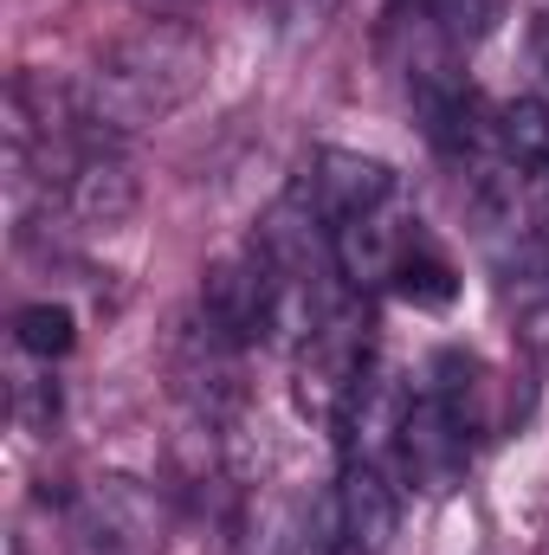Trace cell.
Segmentation results:
<instances>
[{
    "mask_svg": "<svg viewBox=\"0 0 549 555\" xmlns=\"http://www.w3.org/2000/svg\"><path fill=\"white\" fill-rule=\"evenodd\" d=\"M72 524H78L85 555H162V543H168L162 498L142 478H130V472L91 478L78 491V504H72Z\"/></svg>",
    "mask_w": 549,
    "mask_h": 555,
    "instance_id": "obj_2",
    "label": "cell"
},
{
    "mask_svg": "<svg viewBox=\"0 0 549 555\" xmlns=\"http://www.w3.org/2000/svg\"><path fill=\"white\" fill-rule=\"evenodd\" d=\"M201 85H207V39L181 20H142L137 33H124L98 59V72L78 85V98H85L91 130L130 137L142 124L175 117Z\"/></svg>",
    "mask_w": 549,
    "mask_h": 555,
    "instance_id": "obj_1",
    "label": "cell"
},
{
    "mask_svg": "<svg viewBox=\"0 0 549 555\" xmlns=\"http://www.w3.org/2000/svg\"><path fill=\"white\" fill-rule=\"evenodd\" d=\"M137 207H142V188H137V175H130V162H124V155L91 149V155H78V162H72L65 214H72L85 233H124V227L137 220Z\"/></svg>",
    "mask_w": 549,
    "mask_h": 555,
    "instance_id": "obj_6",
    "label": "cell"
},
{
    "mask_svg": "<svg viewBox=\"0 0 549 555\" xmlns=\"http://www.w3.org/2000/svg\"><path fill=\"white\" fill-rule=\"evenodd\" d=\"M336 7H343V0H284V20H291L297 33H317Z\"/></svg>",
    "mask_w": 549,
    "mask_h": 555,
    "instance_id": "obj_15",
    "label": "cell"
},
{
    "mask_svg": "<svg viewBox=\"0 0 549 555\" xmlns=\"http://www.w3.org/2000/svg\"><path fill=\"white\" fill-rule=\"evenodd\" d=\"M284 297H291V278L278 272L272 259L253 246V253H233V259H214L201 278V317L233 343H259L284 323Z\"/></svg>",
    "mask_w": 549,
    "mask_h": 555,
    "instance_id": "obj_3",
    "label": "cell"
},
{
    "mask_svg": "<svg viewBox=\"0 0 549 555\" xmlns=\"http://www.w3.org/2000/svg\"><path fill=\"white\" fill-rule=\"evenodd\" d=\"M13 343H20L33 362H59V356H72V343H78V317H72L65 304H26V310L13 317Z\"/></svg>",
    "mask_w": 549,
    "mask_h": 555,
    "instance_id": "obj_12",
    "label": "cell"
},
{
    "mask_svg": "<svg viewBox=\"0 0 549 555\" xmlns=\"http://www.w3.org/2000/svg\"><path fill=\"white\" fill-rule=\"evenodd\" d=\"M498 155L518 175H544L549 168V104L544 98H511L498 111Z\"/></svg>",
    "mask_w": 549,
    "mask_h": 555,
    "instance_id": "obj_11",
    "label": "cell"
},
{
    "mask_svg": "<svg viewBox=\"0 0 549 555\" xmlns=\"http://www.w3.org/2000/svg\"><path fill=\"white\" fill-rule=\"evenodd\" d=\"M343 550V524H336V498L323 511H310L304 498H272L259 511V537L253 555H336Z\"/></svg>",
    "mask_w": 549,
    "mask_h": 555,
    "instance_id": "obj_10",
    "label": "cell"
},
{
    "mask_svg": "<svg viewBox=\"0 0 549 555\" xmlns=\"http://www.w3.org/2000/svg\"><path fill=\"white\" fill-rule=\"evenodd\" d=\"M13 401H20V420H26L33 433H46V426L59 420V388H52V382H20Z\"/></svg>",
    "mask_w": 549,
    "mask_h": 555,
    "instance_id": "obj_14",
    "label": "cell"
},
{
    "mask_svg": "<svg viewBox=\"0 0 549 555\" xmlns=\"http://www.w3.org/2000/svg\"><path fill=\"white\" fill-rule=\"evenodd\" d=\"M395 459H401V472L420 491H439L459 472V459H465V420L452 414L439 395H420L408 426H401V452Z\"/></svg>",
    "mask_w": 549,
    "mask_h": 555,
    "instance_id": "obj_8",
    "label": "cell"
},
{
    "mask_svg": "<svg viewBox=\"0 0 549 555\" xmlns=\"http://www.w3.org/2000/svg\"><path fill=\"white\" fill-rule=\"evenodd\" d=\"M336 524H343V550L349 555H388L401 537V498L382 478V465L349 459L343 485H336Z\"/></svg>",
    "mask_w": 549,
    "mask_h": 555,
    "instance_id": "obj_7",
    "label": "cell"
},
{
    "mask_svg": "<svg viewBox=\"0 0 549 555\" xmlns=\"http://www.w3.org/2000/svg\"><path fill=\"white\" fill-rule=\"evenodd\" d=\"M408 253H413L408 233H401V220H388V207L330 227V259H336V272H343L349 291H369V284L395 278V266H401Z\"/></svg>",
    "mask_w": 549,
    "mask_h": 555,
    "instance_id": "obj_9",
    "label": "cell"
},
{
    "mask_svg": "<svg viewBox=\"0 0 549 555\" xmlns=\"http://www.w3.org/2000/svg\"><path fill=\"white\" fill-rule=\"evenodd\" d=\"M413 414V388L395 369H362L356 388H349V408H343V433H349V452L362 465H382L388 452H401V426Z\"/></svg>",
    "mask_w": 549,
    "mask_h": 555,
    "instance_id": "obj_5",
    "label": "cell"
},
{
    "mask_svg": "<svg viewBox=\"0 0 549 555\" xmlns=\"http://www.w3.org/2000/svg\"><path fill=\"white\" fill-rule=\"evenodd\" d=\"M388 284L408 297L413 310H446V304L459 297V278H452V266H446L439 253H420V246H413L408 259L395 266V278H388Z\"/></svg>",
    "mask_w": 549,
    "mask_h": 555,
    "instance_id": "obj_13",
    "label": "cell"
},
{
    "mask_svg": "<svg viewBox=\"0 0 549 555\" xmlns=\"http://www.w3.org/2000/svg\"><path fill=\"white\" fill-rule=\"evenodd\" d=\"M297 188L310 194V207L336 227V220H356V214H375L395 201V168L382 155H362V149H317L310 168L297 175Z\"/></svg>",
    "mask_w": 549,
    "mask_h": 555,
    "instance_id": "obj_4",
    "label": "cell"
}]
</instances>
